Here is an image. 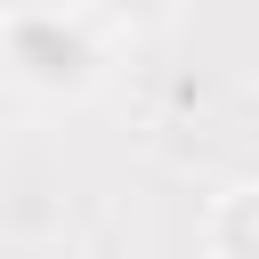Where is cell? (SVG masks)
<instances>
[{
    "instance_id": "4",
    "label": "cell",
    "mask_w": 259,
    "mask_h": 259,
    "mask_svg": "<svg viewBox=\"0 0 259 259\" xmlns=\"http://www.w3.org/2000/svg\"><path fill=\"white\" fill-rule=\"evenodd\" d=\"M0 8H32V0H0Z\"/></svg>"
},
{
    "instance_id": "3",
    "label": "cell",
    "mask_w": 259,
    "mask_h": 259,
    "mask_svg": "<svg viewBox=\"0 0 259 259\" xmlns=\"http://www.w3.org/2000/svg\"><path fill=\"white\" fill-rule=\"evenodd\" d=\"M73 8H89V16H113V24H146V16H162L170 0H73Z\"/></svg>"
},
{
    "instance_id": "1",
    "label": "cell",
    "mask_w": 259,
    "mask_h": 259,
    "mask_svg": "<svg viewBox=\"0 0 259 259\" xmlns=\"http://www.w3.org/2000/svg\"><path fill=\"white\" fill-rule=\"evenodd\" d=\"M0 65L8 81L40 89V97H81L97 81V24L73 0H32V8H0Z\"/></svg>"
},
{
    "instance_id": "2",
    "label": "cell",
    "mask_w": 259,
    "mask_h": 259,
    "mask_svg": "<svg viewBox=\"0 0 259 259\" xmlns=\"http://www.w3.org/2000/svg\"><path fill=\"white\" fill-rule=\"evenodd\" d=\"M219 259H259V186H243L219 210Z\"/></svg>"
}]
</instances>
